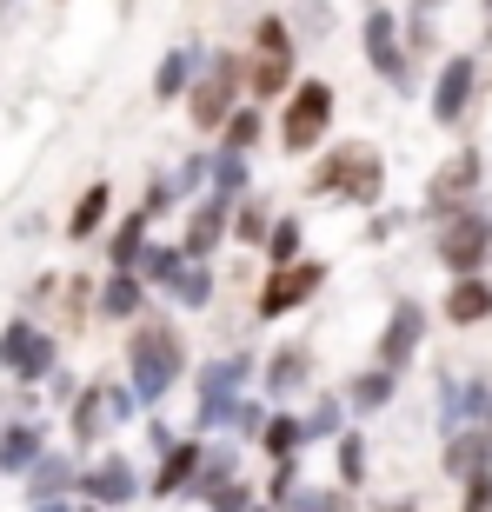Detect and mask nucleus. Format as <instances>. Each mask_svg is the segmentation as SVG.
Listing matches in <instances>:
<instances>
[{
	"label": "nucleus",
	"mask_w": 492,
	"mask_h": 512,
	"mask_svg": "<svg viewBox=\"0 0 492 512\" xmlns=\"http://www.w3.org/2000/svg\"><path fill=\"white\" fill-rule=\"evenodd\" d=\"M333 426H340V406H333V399H320V413L306 419V439H326Z\"/></svg>",
	"instance_id": "33"
},
{
	"label": "nucleus",
	"mask_w": 492,
	"mask_h": 512,
	"mask_svg": "<svg viewBox=\"0 0 492 512\" xmlns=\"http://www.w3.org/2000/svg\"><path fill=\"white\" fill-rule=\"evenodd\" d=\"M107 200H114L107 187H87V193H80V207H74V220H67V233H74V240H87V233L107 220Z\"/></svg>",
	"instance_id": "19"
},
{
	"label": "nucleus",
	"mask_w": 492,
	"mask_h": 512,
	"mask_svg": "<svg viewBox=\"0 0 492 512\" xmlns=\"http://www.w3.org/2000/svg\"><path fill=\"white\" fill-rule=\"evenodd\" d=\"M233 380H240V360H213L200 373V426H213L233 406Z\"/></svg>",
	"instance_id": "10"
},
{
	"label": "nucleus",
	"mask_w": 492,
	"mask_h": 512,
	"mask_svg": "<svg viewBox=\"0 0 492 512\" xmlns=\"http://www.w3.org/2000/svg\"><path fill=\"white\" fill-rule=\"evenodd\" d=\"M240 180H246V160H240V147H227L220 160H213V187H220V200L240 193Z\"/></svg>",
	"instance_id": "28"
},
{
	"label": "nucleus",
	"mask_w": 492,
	"mask_h": 512,
	"mask_svg": "<svg viewBox=\"0 0 492 512\" xmlns=\"http://www.w3.org/2000/svg\"><path fill=\"white\" fill-rule=\"evenodd\" d=\"M140 253H147V220H127L114 233V266H140Z\"/></svg>",
	"instance_id": "24"
},
{
	"label": "nucleus",
	"mask_w": 492,
	"mask_h": 512,
	"mask_svg": "<svg viewBox=\"0 0 492 512\" xmlns=\"http://www.w3.org/2000/svg\"><path fill=\"white\" fill-rule=\"evenodd\" d=\"M439 260L453 266V273H479L486 266V247H492V220L486 213H459V220H446L439 227Z\"/></svg>",
	"instance_id": "3"
},
{
	"label": "nucleus",
	"mask_w": 492,
	"mask_h": 512,
	"mask_svg": "<svg viewBox=\"0 0 492 512\" xmlns=\"http://www.w3.org/2000/svg\"><path fill=\"white\" fill-rule=\"evenodd\" d=\"M180 273H187V266H180L173 247H147V253H140V280H147V286H180Z\"/></svg>",
	"instance_id": "18"
},
{
	"label": "nucleus",
	"mask_w": 492,
	"mask_h": 512,
	"mask_svg": "<svg viewBox=\"0 0 492 512\" xmlns=\"http://www.w3.org/2000/svg\"><path fill=\"white\" fill-rule=\"evenodd\" d=\"M326 280V266H286V273H273L260 293V313L266 320H280V313H293L300 300H313V286Z\"/></svg>",
	"instance_id": "7"
},
{
	"label": "nucleus",
	"mask_w": 492,
	"mask_h": 512,
	"mask_svg": "<svg viewBox=\"0 0 492 512\" xmlns=\"http://www.w3.org/2000/svg\"><path fill=\"white\" fill-rule=\"evenodd\" d=\"M466 100H473V60H446L433 87V120H459Z\"/></svg>",
	"instance_id": "9"
},
{
	"label": "nucleus",
	"mask_w": 492,
	"mask_h": 512,
	"mask_svg": "<svg viewBox=\"0 0 492 512\" xmlns=\"http://www.w3.org/2000/svg\"><path fill=\"white\" fill-rule=\"evenodd\" d=\"M233 233H240V240H266L273 227H266V213H260V207H246V213H240V227H233Z\"/></svg>",
	"instance_id": "35"
},
{
	"label": "nucleus",
	"mask_w": 492,
	"mask_h": 512,
	"mask_svg": "<svg viewBox=\"0 0 492 512\" xmlns=\"http://www.w3.org/2000/svg\"><path fill=\"white\" fill-rule=\"evenodd\" d=\"M486 313H492V286L473 280V273H459V286L446 293V320H453V326H473V320H486Z\"/></svg>",
	"instance_id": "13"
},
{
	"label": "nucleus",
	"mask_w": 492,
	"mask_h": 512,
	"mask_svg": "<svg viewBox=\"0 0 492 512\" xmlns=\"http://www.w3.org/2000/svg\"><path fill=\"white\" fill-rule=\"evenodd\" d=\"M492 506V473H473V486H466V512H486Z\"/></svg>",
	"instance_id": "34"
},
{
	"label": "nucleus",
	"mask_w": 492,
	"mask_h": 512,
	"mask_svg": "<svg viewBox=\"0 0 492 512\" xmlns=\"http://www.w3.org/2000/svg\"><path fill=\"white\" fill-rule=\"evenodd\" d=\"M340 473H346V479H360V473H366V453H360V439H346V446H340Z\"/></svg>",
	"instance_id": "37"
},
{
	"label": "nucleus",
	"mask_w": 492,
	"mask_h": 512,
	"mask_svg": "<svg viewBox=\"0 0 492 512\" xmlns=\"http://www.w3.org/2000/svg\"><path fill=\"white\" fill-rule=\"evenodd\" d=\"M87 493H94L100 506H127L133 499V466L127 459H100L94 473H87Z\"/></svg>",
	"instance_id": "14"
},
{
	"label": "nucleus",
	"mask_w": 492,
	"mask_h": 512,
	"mask_svg": "<svg viewBox=\"0 0 492 512\" xmlns=\"http://www.w3.org/2000/svg\"><path fill=\"white\" fill-rule=\"evenodd\" d=\"M313 193H353V200H373L379 193V153L373 147H340V153H326L320 173H313Z\"/></svg>",
	"instance_id": "2"
},
{
	"label": "nucleus",
	"mask_w": 492,
	"mask_h": 512,
	"mask_svg": "<svg viewBox=\"0 0 492 512\" xmlns=\"http://www.w3.org/2000/svg\"><path fill=\"white\" fill-rule=\"evenodd\" d=\"M67 486H74V466H67V459H47V453H40V459H34V473H27V493H34V499H60Z\"/></svg>",
	"instance_id": "17"
},
{
	"label": "nucleus",
	"mask_w": 492,
	"mask_h": 512,
	"mask_svg": "<svg viewBox=\"0 0 492 512\" xmlns=\"http://www.w3.org/2000/svg\"><path fill=\"white\" fill-rule=\"evenodd\" d=\"M479 459H486V439H479V433H466V439L453 446V466H459V473H473Z\"/></svg>",
	"instance_id": "32"
},
{
	"label": "nucleus",
	"mask_w": 492,
	"mask_h": 512,
	"mask_svg": "<svg viewBox=\"0 0 492 512\" xmlns=\"http://www.w3.org/2000/svg\"><path fill=\"white\" fill-rule=\"evenodd\" d=\"M213 512H246V493H240V486H213Z\"/></svg>",
	"instance_id": "36"
},
{
	"label": "nucleus",
	"mask_w": 492,
	"mask_h": 512,
	"mask_svg": "<svg viewBox=\"0 0 492 512\" xmlns=\"http://www.w3.org/2000/svg\"><path fill=\"white\" fill-rule=\"evenodd\" d=\"M193 459H200V446H173V459L160 466V486H153V493H160V499L180 493V486H187V473H193Z\"/></svg>",
	"instance_id": "23"
},
{
	"label": "nucleus",
	"mask_w": 492,
	"mask_h": 512,
	"mask_svg": "<svg viewBox=\"0 0 492 512\" xmlns=\"http://www.w3.org/2000/svg\"><path fill=\"white\" fill-rule=\"evenodd\" d=\"M326 120H333V87H326V80H306L300 94H293V107H286L280 140H286L293 153H306V147L326 133Z\"/></svg>",
	"instance_id": "4"
},
{
	"label": "nucleus",
	"mask_w": 492,
	"mask_h": 512,
	"mask_svg": "<svg viewBox=\"0 0 492 512\" xmlns=\"http://www.w3.org/2000/svg\"><path fill=\"white\" fill-rule=\"evenodd\" d=\"M100 306H107L114 320H127L133 306H140V280H133V273H114V280H107V293H100Z\"/></svg>",
	"instance_id": "22"
},
{
	"label": "nucleus",
	"mask_w": 492,
	"mask_h": 512,
	"mask_svg": "<svg viewBox=\"0 0 492 512\" xmlns=\"http://www.w3.org/2000/svg\"><path fill=\"white\" fill-rule=\"evenodd\" d=\"M34 512H67V506H60V499H40V506Z\"/></svg>",
	"instance_id": "40"
},
{
	"label": "nucleus",
	"mask_w": 492,
	"mask_h": 512,
	"mask_svg": "<svg viewBox=\"0 0 492 512\" xmlns=\"http://www.w3.org/2000/svg\"><path fill=\"white\" fill-rule=\"evenodd\" d=\"M266 247H273V260H293L300 253V220H280V227L266 233Z\"/></svg>",
	"instance_id": "30"
},
{
	"label": "nucleus",
	"mask_w": 492,
	"mask_h": 512,
	"mask_svg": "<svg viewBox=\"0 0 492 512\" xmlns=\"http://www.w3.org/2000/svg\"><path fill=\"white\" fill-rule=\"evenodd\" d=\"M260 47L266 54H286V27L280 20H260Z\"/></svg>",
	"instance_id": "38"
},
{
	"label": "nucleus",
	"mask_w": 492,
	"mask_h": 512,
	"mask_svg": "<svg viewBox=\"0 0 492 512\" xmlns=\"http://www.w3.org/2000/svg\"><path fill=\"white\" fill-rule=\"evenodd\" d=\"M187 74H193V54H167V60H160V74H153L160 100H167V94H180V87H187Z\"/></svg>",
	"instance_id": "26"
},
{
	"label": "nucleus",
	"mask_w": 492,
	"mask_h": 512,
	"mask_svg": "<svg viewBox=\"0 0 492 512\" xmlns=\"http://www.w3.org/2000/svg\"><path fill=\"white\" fill-rule=\"evenodd\" d=\"M366 54H373V67H379V74L406 80V60H399V40H393V14H386V7H373V14H366Z\"/></svg>",
	"instance_id": "11"
},
{
	"label": "nucleus",
	"mask_w": 492,
	"mask_h": 512,
	"mask_svg": "<svg viewBox=\"0 0 492 512\" xmlns=\"http://www.w3.org/2000/svg\"><path fill=\"white\" fill-rule=\"evenodd\" d=\"M107 419H114V406H107V386H100V393H87V399L74 406V433H80V439H94Z\"/></svg>",
	"instance_id": "20"
},
{
	"label": "nucleus",
	"mask_w": 492,
	"mask_h": 512,
	"mask_svg": "<svg viewBox=\"0 0 492 512\" xmlns=\"http://www.w3.org/2000/svg\"><path fill=\"white\" fill-rule=\"evenodd\" d=\"M419 326H426V313H419L413 300L393 313V326H386V346H379V366H406L413 360V346H419Z\"/></svg>",
	"instance_id": "12"
},
{
	"label": "nucleus",
	"mask_w": 492,
	"mask_h": 512,
	"mask_svg": "<svg viewBox=\"0 0 492 512\" xmlns=\"http://www.w3.org/2000/svg\"><path fill=\"white\" fill-rule=\"evenodd\" d=\"M386 399H393V366H373L353 380V406H386Z\"/></svg>",
	"instance_id": "21"
},
{
	"label": "nucleus",
	"mask_w": 492,
	"mask_h": 512,
	"mask_svg": "<svg viewBox=\"0 0 492 512\" xmlns=\"http://www.w3.org/2000/svg\"><path fill=\"white\" fill-rule=\"evenodd\" d=\"M253 133H260V120H253V114H233V147H246Z\"/></svg>",
	"instance_id": "39"
},
{
	"label": "nucleus",
	"mask_w": 492,
	"mask_h": 512,
	"mask_svg": "<svg viewBox=\"0 0 492 512\" xmlns=\"http://www.w3.org/2000/svg\"><path fill=\"white\" fill-rule=\"evenodd\" d=\"M233 87H240V60L220 54L207 67V80H200V94H193V127H220L233 107Z\"/></svg>",
	"instance_id": "6"
},
{
	"label": "nucleus",
	"mask_w": 492,
	"mask_h": 512,
	"mask_svg": "<svg viewBox=\"0 0 492 512\" xmlns=\"http://www.w3.org/2000/svg\"><path fill=\"white\" fill-rule=\"evenodd\" d=\"M180 366H187V360H180V340H173L167 326H147V333H133V393L147 399V406L167 393L173 380H180Z\"/></svg>",
	"instance_id": "1"
},
{
	"label": "nucleus",
	"mask_w": 492,
	"mask_h": 512,
	"mask_svg": "<svg viewBox=\"0 0 492 512\" xmlns=\"http://www.w3.org/2000/svg\"><path fill=\"white\" fill-rule=\"evenodd\" d=\"M479 167H486V160H479L473 147L459 153L453 167H439V180L426 187V207H439V213H446V207H459V200H466V193L479 187Z\"/></svg>",
	"instance_id": "8"
},
{
	"label": "nucleus",
	"mask_w": 492,
	"mask_h": 512,
	"mask_svg": "<svg viewBox=\"0 0 492 512\" xmlns=\"http://www.w3.org/2000/svg\"><path fill=\"white\" fill-rule=\"evenodd\" d=\"M173 293H180L187 306H207L213 300V273H200V266H193V273H180V286H173Z\"/></svg>",
	"instance_id": "29"
},
{
	"label": "nucleus",
	"mask_w": 492,
	"mask_h": 512,
	"mask_svg": "<svg viewBox=\"0 0 492 512\" xmlns=\"http://www.w3.org/2000/svg\"><path fill=\"white\" fill-rule=\"evenodd\" d=\"M300 373H306V353H280V360H273V393L300 386Z\"/></svg>",
	"instance_id": "31"
},
{
	"label": "nucleus",
	"mask_w": 492,
	"mask_h": 512,
	"mask_svg": "<svg viewBox=\"0 0 492 512\" xmlns=\"http://www.w3.org/2000/svg\"><path fill=\"white\" fill-rule=\"evenodd\" d=\"M0 366H7L14 380H40V373L54 366V340H47L40 326L14 320V326H7V333H0Z\"/></svg>",
	"instance_id": "5"
},
{
	"label": "nucleus",
	"mask_w": 492,
	"mask_h": 512,
	"mask_svg": "<svg viewBox=\"0 0 492 512\" xmlns=\"http://www.w3.org/2000/svg\"><path fill=\"white\" fill-rule=\"evenodd\" d=\"M286 67H293V60H286V54H266L260 67H253V94H280L286 80H293V74H286Z\"/></svg>",
	"instance_id": "27"
},
{
	"label": "nucleus",
	"mask_w": 492,
	"mask_h": 512,
	"mask_svg": "<svg viewBox=\"0 0 492 512\" xmlns=\"http://www.w3.org/2000/svg\"><path fill=\"white\" fill-rule=\"evenodd\" d=\"M220 233H227V200H207V207L193 213L187 253H213V247H220Z\"/></svg>",
	"instance_id": "16"
},
{
	"label": "nucleus",
	"mask_w": 492,
	"mask_h": 512,
	"mask_svg": "<svg viewBox=\"0 0 492 512\" xmlns=\"http://www.w3.org/2000/svg\"><path fill=\"white\" fill-rule=\"evenodd\" d=\"M34 459H40V433H34V426L0 433V466H7V473H34Z\"/></svg>",
	"instance_id": "15"
},
{
	"label": "nucleus",
	"mask_w": 492,
	"mask_h": 512,
	"mask_svg": "<svg viewBox=\"0 0 492 512\" xmlns=\"http://www.w3.org/2000/svg\"><path fill=\"white\" fill-rule=\"evenodd\" d=\"M300 439H306V426H300V419H273V426H266V453L293 459V453H300Z\"/></svg>",
	"instance_id": "25"
}]
</instances>
